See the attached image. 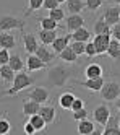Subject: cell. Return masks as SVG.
I'll use <instances>...</instances> for the list:
<instances>
[{
  "instance_id": "obj_21",
  "label": "cell",
  "mask_w": 120,
  "mask_h": 135,
  "mask_svg": "<svg viewBox=\"0 0 120 135\" xmlns=\"http://www.w3.org/2000/svg\"><path fill=\"white\" fill-rule=\"evenodd\" d=\"M75 98H76V96L72 91H65V93H62L58 96V106L62 109H70L72 104H73V101H75Z\"/></svg>"
},
{
  "instance_id": "obj_28",
  "label": "cell",
  "mask_w": 120,
  "mask_h": 135,
  "mask_svg": "<svg viewBox=\"0 0 120 135\" xmlns=\"http://www.w3.org/2000/svg\"><path fill=\"white\" fill-rule=\"evenodd\" d=\"M39 109H41V104H37V103H34V101H24L23 103V114L24 115H34V114H37L39 112Z\"/></svg>"
},
{
  "instance_id": "obj_10",
  "label": "cell",
  "mask_w": 120,
  "mask_h": 135,
  "mask_svg": "<svg viewBox=\"0 0 120 135\" xmlns=\"http://www.w3.org/2000/svg\"><path fill=\"white\" fill-rule=\"evenodd\" d=\"M65 28H67V31H70V33L79 30V28H84V18L81 15H68Z\"/></svg>"
},
{
  "instance_id": "obj_19",
  "label": "cell",
  "mask_w": 120,
  "mask_h": 135,
  "mask_svg": "<svg viewBox=\"0 0 120 135\" xmlns=\"http://www.w3.org/2000/svg\"><path fill=\"white\" fill-rule=\"evenodd\" d=\"M70 37H72L75 42H88L91 39V31L86 30V28H79V30H76L70 34Z\"/></svg>"
},
{
  "instance_id": "obj_48",
  "label": "cell",
  "mask_w": 120,
  "mask_h": 135,
  "mask_svg": "<svg viewBox=\"0 0 120 135\" xmlns=\"http://www.w3.org/2000/svg\"><path fill=\"white\" fill-rule=\"evenodd\" d=\"M118 129H120V122H118Z\"/></svg>"
},
{
  "instance_id": "obj_9",
  "label": "cell",
  "mask_w": 120,
  "mask_h": 135,
  "mask_svg": "<svg viewBox=\"0 0 120 135\" xmlns=\"http://www.w3.org/2000/svg\"><path fill=\"white\" fill-rule=\"evenodd\" d=\"M23 44H24V51L28 52V55L36 54L37 47H39L37 37L34 34H29V33H24V31H23Z\"/></svg>"
},
{
  "instance_id": "obj_7",
  "label": "cell",
  "mask_w": 120,
  "mask_h": 135,
  "mask_svg": "<svg viewBox=\"0 0 120 135\" xmlns=\"http://www.w3.org/2000/svg\"><path fill=\"white\" fill-rule=\"evenodd\" d=\"M111 39H112L111 34H96V36H94L93 44H94V49H96V55L106 54V52H107V47H109Z\"/></svg>"
},
{
  "instance_id": "obj_36",
  "label": "cell",
  "mask_w": 120,
  "mask_h": 135,
  "mask_svg": "<svg viewBox=\"0 0 120 135\" xmlns=\"http://www.w3.org/2000/svg\"><path fill=\"white\" fill-rule=\"evenodd\" d=\"M70 47H72V51L76 54V55H83L84 54V47H86V42H70Z\"/></svg>"
},
{
  "instance_id": "obj_49",
  "label": "cell",
  "mask_w": 120,
  "mask_h": 135,
  "mask_svg": "<svg viewBox=\"0 0 120 135\" xmlns=\"http://www.w3.org/2000/svg\"><path fill=\"white\" fill-rule=\"evenodd\" d=\"M118 47H120V42H118Z\"/></svg>"
},
{
  "instance_id": "obj_31",
  "label": "cell",
  "mask_w": 120,
  "mask_h": 135,
  "mask_svg": "<svg viewBox=\"0 0 120 135\" xmlns=\"http://www.w3.org/2000/svg\"><path fill=\"white\" fill-rule=\"evenodd\" d=\"M39 25H41V30H44V31H55L57 28H58V23H55L54 20H51L49 16L41 18V20H39Z\"/></svg>"
},
{
  "instance_id": "obj_26",
  "label": "cell",
  "mask_w": 120,
  "mask_h": 135,
  "mask_svg": "<svg viewBox=\"0 0 120 135\" xmlns=\"http://www.w3.org/2000/svg\"><path fill=\"white\" fill-rule=\"evenodd\" d=\"M58 59H60V60H63L65 64H75L76 59H78V55L72 51V47L68 46V47H65V49L58 54Z\"/></svg>"
},
{
  "instance_id": "obj_24",
  "label": "cell",
  "mask_w": 120,
  "mask_h": 135,
  "mask_svg": "<svg viewBox=\"0 0 120 135\" xmlns=\"http://www.w3.org/2000/svg\"><path fill=\"white\" fill-rule=\"evenodd\" d=\"M94 33L96 34H111V26L107 25V21L104 20L102 16H99L97 20L94 21Z\"/></svg>"
},
{
  "instance_id": "obj_44",
  "label": "cell",
  "mask_w": 120,
  "mask_h": 135,
  "mask_svg": "<svg viewBox=\"0 0 120 135\" xmlns=\"http://www.w3.org/2000/svg\"><path fill=\"white\" fill-rule=\"evenodd\" d=\"M89 135H102V130L99 129V127H96V129H94L91 133H89Z\"/></svg>"
},
{
  "instance_id": "obj_20",
  "label": "cell",
  "mask_w": 120,
  "mask_h": 135,
  "mask_svg": "<svg viewBox=\"0 0 120 135\" xmlns=\"http://www.w3.org/2000/svg\"><path fill=\"white\" fill-rule=\"evenodd\" d=\"M65 3L70 15H79L84 8V0H67Z\"/></svg>"
},
{
  "instance_id": "obj_2",
  "label": "cell",
  "mask_w": 120,
  "mask_h": 135,
  "mask_svg": "<svg viewBox=\"0 0 120 135\" xmlns=\"http://www.w3.org/2000/svg\"><path fill=\"white\" fill-rule=\"evenodd\" d=\"M34 83V78L33 76H29L28 73H24V72H19V73H16L15 75V80L12 81V86L3 93L5 96H12V94H16V93H19V91H23V90H26L28 86H31Z\"/></svg>"
},
{
  "instance_id": "obj_15",
  "label": "cell",
  "mask_w": 120,
  "mask_h": 135,
  "mask_svg": "<svg viewBox=\"0 0 120 135\" xmlns=\"http://www.w3.org/2000/svg\"><path fill=\"white\" fill-rule=\"evenodd\" d=\"M70 34H65V36H57V39L52 42V49H54V54L55 55H58L60 52H62L65 47H68L70 46Z\"/></svg>"
},
{
  "instance_id": "obj_41",
  "label": "cell",
  "mask_w": 120,
  "mask_h": 135,
  "mask_svg": "<svg viewBox=\"0 0 120 135\" xmlns=\"http://www.w3.org/2000/svg\"><path fill=\"white\" fill-rule=\"evenodd\" d=\"M8 60H10V51L0 49V65H7Z\"/></svg>"
},
{
  "instance_id": "obj_43",
  "label": "cell",
  "mask_w": 120,
  "mask_h": 135,
  "mask_svg": "<svg viewBox=\"0 0 120 135\" xmlns=\"http://www.w3.org/2000/svg\"><path fill=\"white\" fill-rule=\"evenodd\" d=\"M24 133H26V135H34V133H36L34 127H33V125L29 124V122H26V124H24Z\"/></svg>"
},
{
  "instance_id": "obj_25",
  "label": "cell",
  "mask_w": 120,
  "mask_h": 135,
  "mask_svg": "<svg viewBox=\"0 0 120 135\" xmlns=\"http://www.w3.org/2000/svg\"><path fill=\"white\" fill-rule=\"evenodd\" d=\"M78 133L79 135H89L94 129H96V125L93 120H89V119H84V120H79L78 122Z\"/></svg>"
},
{
  "instance_id": "obj_38",
  "label": "cell",
  "mask_w": 120,
  "mask_h": 135,
  "mask_svg": "<svg viewBox=\"0 0 120 135\" xmlns=\"http://www.w3.org/2000/svg\"><path fill=\"white\" fill-rule=\"evenodd\" d=\"M111 37H112V39H115L117 42H120V23L111 26Z\"/></svg>"
},
{
  "instance_id": "obj_34",
  "label": "cell",
  "mask_w": 120,
  "mask_h": 135,
  "mask_svg": "<svg viewBox=\"0 0 120 135\" xmlns=\"http://www.w3.org/2000/svg\"><path fill=\"white\" fill-rule=\"evenodd\" d=\"M42 3H44V0H28V10H26V15H29L31 12H37L39 8H42Z\"/></svg>"
},
{
  "instance_id": "obj_12",
  "label": "cell",
  "mask_w": 120,
  "mask_h": 135,
  "mask_svg": "<svg viewBox=\"0 0 120 135\" xmlns=\"http://www.w3.org/2000/svg\"><path fill=\"white\" fill-rule=\"evenodd\" d=\"M104 83H106L104 78H102V76H99V78H86L84 81H81L79 85H81L83 88L89 90V91H101Z\"/></svg>"
},
{
  "instance_id": "obj_5",
  "label": "cell",
  "mask_w": 120,
  "mask_h": 135,
  "mask_svg": "<svg viewBox=\"0 0 120 135\" xmlns=\"http://www.w3.org/2000/svg\"><path fill=\"white\" fill-rule=\"evenodd\" d=\"M111 114H112V111H111V108H109L107 104H99V106H96L94 108V111H93V117H94V122L96 124H99V125H107V122H109V119H111Z\"/></svg>"
},
{
  "instance_id": "obj_33",
  "label": "cell",
  "mask_w": 120,
  "mask_h": 135,
  "mask_svg": "<svg viewBox=\"0 0 120 135\" xmlns=\"http://www.w3.org/2000/svg\"><path fill=\"white\" fill-rule=\"evenodd\" d=\"M12 132V122L5 115H0V135H8Z\"/></svg>"
},
{
  "instance_id": "obj_46",
  "label": "cell",
  "mask_w": 120,
  "mask_h": 135,
  "mask_svg": "<svg viewBox=\"0 0 120 135\" xmlns=\"http://www.w3.org/2000/svg\"><path fill=\"white\" fill-rule=\"evenodd\" d=\"M109 2H114L115 5H118V7H120V0H109Z\"/></svg>"
},
{
  "instance_id": "obj_35",
  "label": "cell",
  "mask_w": 120,
  "mask_h": 135,
  "mask_svg": "<svg viewBox=\"0 0 120 135\" xmlns=\"http://www.w3.org/2000/svg\"><path fill=\"white\" fill-rule=\"evenodd\" d=\"M102 3H104V0H84V7L91 12H97L102 7Z\"/></svg>"
},
{
  "instance_id": "obj_14",
  "label": "cell",
  "mask_w": 120,
  "mask_h": 135,
  "mask_svg": "<svg viewBox=\"0 0 120 135\" xmlns=\"http://www.w3.org/2000/svg\"><path fill=\"white\" fill-rule=\"evenodd\" d=\"M37 114L44 119V122H46V124H52V122L55 120V114H57V112H55V108H54V106L42 104Z\"/></svg>"
},
{
  "instance_id": "obj_1",
  "label": "cell",
  "mask_w": 120,
  "mask_h": 135,
  "mask_svg": "<svg viewBox=\"0 0 120 135\" xmlns=\"http://www.w3.org/2000/svg\"><path fill=\"white\" fill-rule=\"evenodd\" d=\"M72 73L73 72L65 65H54L47 72V86H51V88H62V86H65L68 83Z\"/></svg>"
},
{
  "instance_id": "obj_3",
  "label": "cell",
  "mask_w": 120,
  "mask_h": 135,
  "mask_svg": "<svg viewBox=\"0 0 120 135\" xmlns=\"http://www.w3.org/2000/svg\"><path fill=\"white\" fill-rule=\"evenodd\" d=\"M24 28V21L13 15H2L0 16V33H10L12 30H21Z\"/></svg>"
},
{
  "instance_id": "obj_16",
  "label": "cell",
  "mask_w": 120,
  "mask_h": 135,
  "mask_svg": "<svg viewBox=\"0 0 120 135\" xmlns=\"http://www.w3.org/2000/svg\"><path fill=\"white\" fill-rule=\"evenodd\" d=\"M118 122L120 119L111 114V119H109L106 129L102 130V135H120V129H118Z\"/></svg>"
},
{
  "instance_id": "obj_50",
  "label": "cell",
  "mask_w": 120,
  "mask_h": 135,
  "mask_svg": "<svg viewBox=\"0 0 120 135\" xmlns=\"http://www.w3.org/2000/svg\"><path fill=\"white\" fill-rule=\"evenodd\" d=\"M0 67H2V65H0Z\"/></svg>"
},
{
  "instance_id": "obj_42",
  "label": "cell",
  "mask_w": 120,
  "mask_h": 135,
  "mask_svg": "<svg viewBox=\"0 0 120 135\" xmlns=\"http://www.w3.org/2000/svg\"><path fill=\"white\" fill-rule=\"evenodd\" d=\"M42 7L46 8V10H54V8H58L60 5H58V2L57 0H44V3H42Z\"/></svg>"
},
{
  "instance_id": "obj_22",
  "label": "cell",
  "mask_w": 120,
  "mask_h": 135,
  "mask_svg": "<svg viewBox=\"0 0 120 135\" xmlns=\"http://www.w3.org/2000/svg\"><path fill=\"white\" fill-rule=\"evenodd\" d=\"M104 70H102V67L99 65V64H89L86 69H84V75H86V78H99V76H102Z\"/></svg>"
},
{
  "instance_id": "obj_4",
  "label": "cell",
  "mask_w": 120,
  "mask_h": 135,
  "mask_svg": "<svg viewBox=\"0 0 120 135\" xmlns=\"http://www.w3.org/2000/svg\"><path fill=\"white\" fill-rule=\"evenodd\" d=\"M99 93H101V98L104 101H107V103L117 101L120 98V83H117V81H106Z\"/></svg>"
},
{
  "instance_id": "obj_29",
  "label": "cell",
  "mask_w": 120,
  "mask_h": 135,
  "mask_svg": "<svg viewBox=\"0 0 120 135\" xmlns=\"http://www.w3.org/2000/svg\"><path fill=\"white\" fill-rule=\"evenodd\" d=\"M112 60H118L120 59V47H118V42L115 39H111L109 42V47H107V52H106Z\"/></svg>"
},
{
  "instance_id": "obj_47",
  "label": "cell",
  "mask_w": 120,
  "mask_h": 135,
  "mask_svg": "<svg viewBox=\"0 0 120 135\" xmlns=\"http://www.w3.org/2000/svg\"><path fill=\"white\" fill-rule=\"evenodd\" d=\"M57 2H58V5H60V3H65L67 0H57Z\"/></svg>"
},
{
  "instance_id": "obj_45",
  "label": "cell",
  "mask_w": 120,
  "mask_h": 135,
  "mask_svg": "<svg viewBox=\"0 0 120 135\" xmlns=\"http://www.w3.org/2000/svg\"><path fill=\"white\" fill-rule=\"evenodd\" d=\"M114 103H115V108H117V109L120 111V98H118L117 101H114Z\"/></svg>"
},
{
  "instance_id": "obj_23",
  "label": "cell",
  "mask_w": 120,
  "mask_h": 135,
  "mask_svg": "<svg viewBox=\"0 0 120 135\" xmlns=\"http://www.w3.org/2000/svg\"><path fill=\"white\" fill-rule=\"evenodd\" d=\"M39 36V41L42 42V46H52V42L57 39V31H44V30H41L37 33Z\"/></svg>"
},
{
  "instance_id": "obj_32",
  "label": "cell",
  "mask_w": 120,
  "mask_h": 135,
  "mask_svg": "<svg viewBox=\"0 0 120 135\" xmlns=\"http://www.w3.org/2000/svg\"><path fill=\"white\" fill-rule=\"evenodd\" d=\"M49 18L51 20H54L55 23H58V21H63L65 20V12H63V8H54V10H51L49 12Z\"/></svg>"
},
{
  "instance_id": "obj_17",
  "label": "cell",
  "mask_w": 120,
  "mask_h": 135,
  "mask_svg": "<svg viewBox=\"0 0 120 135\" xmlns=\"http://www.w3.org/2000/svg\"><path fill=\"white\" fill-rule=\"evenodd\" d=\"M8 67L15 73H19V72H23V69H24V60L21 59V55H19V54H10Z\"/></svg>"
},
{
  "instance_id": "obj_39",
  "label": "cell",
  "mask_w": 120,
  "mask_h": 135,
  "mask_svg": "<svg viewBox=\"0 0 120 135\" xmlns=\"http://www.w3.org/2000/svg\"><path fill=\"white\" fill-rule=\"evenodd\" d=\"M73 119L78 120V122L88 119V111H86V108H84V109H79V111H76V112H73Z\"/></svg>"
},
{
  "instance_id": "obj_11",
  "label": "cell",
  "mask_w": 120,
  "mask_h": 135,
  "mask_svg": "<svg viewBox=\"0 0 120 135\" xmlns=\"http://www.w3.org/2000/svg\"><path fill=\"white\" fill-rule=\"evenodd\" d=\"M37 59H41L46 65L47 64H51L54 59H55V54L49 49V47H46V46H42V44H39V47H37V51H36V54H34Z\"/></svg>"
},
{
  "instance_id": "obj_40",
  "label": "cell",
  "mask_w": 120,
  "mask_h": 135,
  "mask_svg": "<svg viewBox=\"0 0 120 135\" xmlns=\"http://www.w3.org/2000/svg\"><path fill=\"white\" fill-rule=\"evenodd\" d=\"M84 54H86L88 57H94V55H96V49H94V44H93V41H88V42H86Z\"/></svg>"
},
{
  "instance_id": "obj_27",
  "label": "cell",
  "mask_w": 120,
  "mask_h": 135,
  "mask_svg": "<svg viewBox=\"0 0 120 135\" xmlns=\"http://www.w3.org/2000/svg\"><path fill=\"white\" fill-rule=\"evenodd\" d=\"M28 122L34 127V130H36V132H42V130H46V127H47V124L44 122V119H42L39 114L29 115V120H28Z\"/></svg>"
},
{
  "instance_id": "obj_37",
  "label": "cell",
  "mask_w": 120,
  "mask_h": 135,
  "mask_svg": "<svg viewBox=\"0 0 120 135\" xmlns=\"http://www.w3.org/2000/svg\"><path fill=\"white\" fill-rule=\"evenodd\" d=\"M79 109H84V99L75 98V101H73V104H72V108H70V111L76 112V111H79Z\"/></svg>"
},
{
  "instance_id": "obj_30",
  "label": "cell",
  "mask_w": 120,
  "mask_h": 135,
  "mask_svg": "<svg viewBox=\"0 0 120 135\" xmlns=\"http://www.w3.org/2000/svg\"><path fill=\"white\" fill-rule=\"evenodd\" d=\"M15 72L8 67V64L7 65H2L0 67V78H2L3 81H7V83H12L13 80H15Z\"/></svg>"
},
{
  "instance_id": "obj_18",
  "label": "cell",
  "mask_w": 120,
  "mask_h": 135,
  "mask_svg": "<svg viewBox=\"0 0 120 135\" xmlns=\"http://www.w3.org/2000/svg\"><path fill=\"white\" fill-rule=\"evenodd\" d=\"M24 65H26V69H28L29 72H37V70H42L44 67H46V64H44L41 59H37L34 54H33V55H28Z\"/></svg>"
},
{
  "instance_id": "obj_13",
  "label": "cell",
  "mask_w": 120,
  "mask_h": 135,
  "mask_svg": "<svg viewBox=\"0 0 120 135\" xmlns=\"http://www.w3.org/2000/svg\"><path fill=\"white\" fill-rule=\"evenodd\" d=\"M16 47V37L12 33H0V49H15Z\"/></svg>"
},
{
  "instance_id": "obj_8",
  "label": "cell",
  "mask_w": 120,
  "mask_h": 135,
  "mask_svg": "<svg viewBox=\"0 0 120 135\" xmlns=\"http://www.w3.org/2000/svg\"><path fill=\"white\" fill-rule=\"evenodd\" d=\"M102 18L107 21L109 26H114L120 23V7L118 5H112V7H107L106 12L102 15Z\"/></svg>"
},
{
  "instance_id": "obj_6",
  "label": "cell",
  "mask_w": 120,
  "mask_h": 135,
  "mask_svg": "<svg viewBox=\"0 0 120 135\" xmlns=\"http://www.w3.org/2000/svg\"><path fill=\"white\" fill-rule=\"evenodd\" d=\"M49 99V90L44 86H34V88L29 91V101H34L37 104H46Z\"/></svg>"
}]
</instances>
